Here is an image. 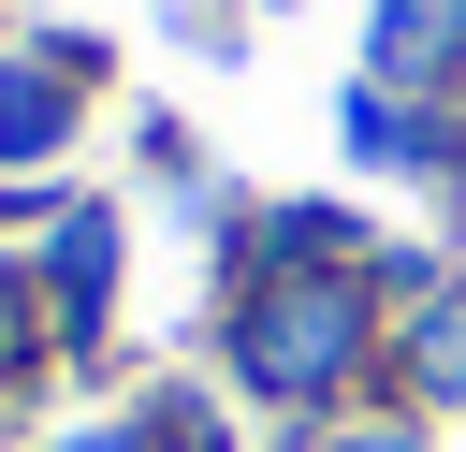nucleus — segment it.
Masks as SVG:
<instances>
[{
  "mask_svg": "<svg viewBox=\"0 0 466 452\" xmlns=\"http://www.w3.org/2000/svg\"><path fill=\"white\" fill-rule=\"evenodd\" d=\"M44 117H58L44 87H0V160H29V146H44Z\"/></svg>",
  "mask_w": 466,
  "mask_h": 452,
  "instance_id": "obj_1",
  "label": "nucleus"
},
{
  "mask_svg": "<svg viewBox=\"0 0 466 452\" xmlns=\"http://www.w3.org/2000/svg\"><path fill=\"white\" fill-rule=\"evenodd\" d=\"M364 452H393V437H364Z\"/></svg>",
  "mask_w": 466,
  "mask_h": 452,
  "instance_id": "obj_2",
  "label": "nucleus"
}]
</instances>
